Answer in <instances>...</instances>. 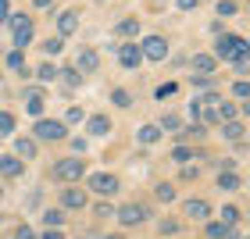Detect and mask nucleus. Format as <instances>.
<instances>
[{
	"label": "nucleus",
	"mask_w": 250,
	"mask_h": 239,
	"mask_svg": "<svg viewBox=\"0 0 250 239\" xmlns=\"http://www.w3.org/2000/svg\"><path fill=\"white\" fill-rule=\"evenodd\" d=\"M183 214H186L189 221H208L211 203H208V200H186V203H183Z\"/></svg>",
	"instance_id": "10"
},
{
	"label": "nucleus",
	"mask_w": 250,
	"mask_h": 239,
	"mask_svg": "<svg viewBox=\"0 0 250 239\" xmlns=\"http://www.w3.org/2000/svg\"><path fill=\"white\" fill-rule=\"evenodd\" d=\"M118 61H122V68H140V61H143L140 43H122L118 47Z\"/></svg>",
	"instance_id": "9"
},
{
	"label": "nucleus",
	"mask_w": 250,
	"mask_h": 239,
	"mask_svg": "<svg viewBox=\"0 0 250 239\" xmlns=\"http://www.w3.org/2000/svg\"><path fill=\"white\" fill-rule=\"evenodd\" d=\"M175 89H179L175 82H165V86H157V93H154V97H157V100H168V97H175Z\"/></svg>",
	"instance_id": "35"
},
{
	"label": "nucleus",
	"mask_w": 250,
	"mask_h": 239,
	"mask_svg": "<svg viewBox=\"0 0 250 239\" xmlns=\"http://www.w3.org/2000/svg\"><path fill=\"white\" fill-rule=\"evenodd\" d=\"M61 207H68V211H86L89 207V197L83 189H64L61 193Z\"/></svg>",
	"instance_id": "8"
},
{
	"label": "nucleus",
	"mask_w": 250,
	"mask_h": 239,
	"mask_svg": "<svg viewBox=\"0 0 250 239\" xmlns=\"http://www.w3.org/2000/svg\"><path fill=\"white\" fill-rule=\"evenodd\" d=\"M214 68H218V61L211 54H197L193 58V75H214Z\"/></svg>",
	"instance_id": "15"
},
{
	"label": "nucleus",
	"mask_w": 250,
	"mask_h": 239,
	"mask_svg": "<svg viewBox=\"0 0 250 239\" xmlns=\"http://www.w3.org/2000/svg\"><path fill=\"white\" fill-rule=\"evenodd\" d=\"M157 200H161V203L175 200V186H172V182H161V186H157Z\"/></svg>",
	"instance_id": "32"
},
{
	"label": "nucleus",
	"mask_w": 250,
	"mask_h": 239,
	"mask_svg": "<svg viewBox=\"0 0 250 239\" xmlns=\"http://www.w3.org/2000/svg\"><path fill=\"white\" fill-rule=\"evenodd\" d=\"M111 214H115L111 203H97V218H111Z\"/></svg>",
	"instance_id": "41"
},
{
	"label": "nucleus",
	"mask_w": 250,
	"mask_h": 239,
	"mask_svg": "<svg viewBox=\"0 0 250 239\" xmlns=\"http://www.w3.org/2000/svg\"><path fill=\"white\" fill-rule=\"evenodd\" d=\"M214 115H218V125L222 121H236V104H225V100H222V104L214 107Z\"/></svg>",
	"instance_id": "26"
},
{
	"label": "nucleus",
	"mask_w": 250,
	"mask_h": 239,
	"mask_svg": "<svg viewBox=\"0 0 250 239\" xmlns=\"http://www.w3.org/2000/svg\"><path fill=\"white\" fill-rule=\"evenodd\" d=\"M240 54H247L243 36H218L214 40V54H211L214 61H232V58H240Z\"/></svg>",
	"instance_id": "1"
},
{
	"label": "nucleus",
	"mask_w": 250,
	"mask_h": 239,
	"mask_svg": "<svg viewBox=\"0 0 250 239\" xmlns=\"http://www.w3.org/2000/svg\"><path fill=\"white\" fill-rule=\"evenodd\" d=\"M229 229L232 225H225V221H211L208 225V239H229Z\"/></svg>",
	"instance_id": "25"
},
{
	"label": "nucleus",
	"mask_w": 250,
	"mask_h": 239,
	"mask_svg": "<svg viewBox=\"0 0 250 239\" xmlns=\"http://www.w3.org/2000/svg\"><path fill=\"white\" fill-rule=\"evenodd\" d=\"M7 21H11V29H15V50L25 54V47L32 43V18L15 15V18H7Z\"/></svg>",
	"instance_id": "4"
},
{
	"label": "nucleus",
	"mask_w": 250,
	"mask_h": 239,
	"mask_svg": "<svg viewBox=\"0 0 250 239\" xmlns=\"http://www.w3.org/2000/svg\"><path fill=\"white\" fill-rule=\"evenodd\" d=\"M140 54H143L146 61H165L168 58V40L165 36H146L140 43Z\"/></svg>",
	"instance_id": "5"
},
{
	"label": "nucleus",
	"mask_w": 250,
	"mask_h": 239,
	"mask_svg": "<svg viewBox=\"0 0 250 239\" xmlns=\"http://www.w3.org/2000/svg\"><path fill=\"white\" fill-rule=\"evenodd\" d=\"M214 11H218V18H232L240 7H236V0H218V7H214Z\"/></svg>",
	"instance_id": "33"
},
{
	"label": "nucleus",
	"mask_w": 250,
	"mask_h": 239,
	"mask_svg": "<svg viewBox=\"0 0 250 239\" xmlns=\"http://www.w3.org/2000/svg\"><path fill=\"white\" fill-rule=\"evenodd\" d=\"M97 64H100V54H97V50H79V58H75V72H79V75L97 72Z\"/></svg>",
	"instance_id": "11"
},
{
	"label": "nucleus",
	"mask_w": 250,
	"mask_h": 239,
	"mask_svg": "<svg viewBox=\"0 0 250 239\" xmlns=\"http://www.w3.org/2000/svg\"><path fill=\"white\" fill-rule=\"evenodd\" d=\"M0 197H4V186H0Z\"/></svg>",
	"instance_id": "48"
},
{
	"label": "nucleus",
	"mask_w": 250,
	"mask_h": 239,
	"mask_svg": "<svg viewBox=\"0 0 250 239\" xmlns=\"http://www.w3.org/2000/svg\"><path fill=\"white\" fill-rule=\"evenodd\" d=\"M115 214H118V221L125 225V229H132V225L146 221V207H140V203H125V207L115 211Z\"/></svg>",
	"instance_id": "7"
},
{
	"label": "nucleus",
	"mask_w": 250,
	"mask_h": 239,
	"mask_svg": "<svg viewBox=\"0 0 250 239\" xmlns=\"http://www.w3.org/2000/svg\"><path fill=\"white\" fill-rule=\"evenodd\" d=\"M68 143H72V150H75V154H86V136H72Z\"/></svg>",
	"instance_id": "38"
},
{
	"label": "nucleus",
	"mask_w": 250,
	"mask_h": 239,
	"mask_svg": "<svg viewBox=\"0 0 250 239\" xmlns=\"http://www.w3.org/2000/svg\"><path fill=\"white\" fill-rule=\"evenodd\" d=\"M232 97H236V100H247V97H250V89H247L243 79H240V82H232Z\"/></svg>",
	"instance_id": "36"
},
{
	"label": "nucleus",
	"mask_w": 250,
	"mask_h": 239,
	"mask_svg": "<svg viewBox=\"0 0 250 239\" xmlns=\"http://www.w3.org/2000/svg\"><path fill=\"white\" fill-rule=\"evenodd\" d=\"M32 4H36V7H50L54 0H32Z\"/></svg>",
	"instance_id": "46"
},
{
	"label": "nucleus",
	"mask_w": 250,
	"mask_h": 239,
	"mask_svg": "<svg viewBox=\"0 0 250 239\" xmlns=\"http://www.w3.org/2000/svg\"><path fill=\"white\" fill-rule=\"evenodd\" d=\"M232 64H236V72H240V75H247V54H240V58H232Z\"/></svg>",
	"instance_id": "42"
},
{
	"label": "nucleus",
	"mask_w": 250,
	"mask_h": 239,
	"mask_svg": "<svg viewBox=\"0 0 250 239\" xmlns=\"http://www.w3.org/2000/svg\"><path fill=\"white\" fill-rule=\"evenodd\" d=\"M15 239H36V232H32L29 225H18V229H15Z\"/></svg>",
	"instance_id": "39"
},
{
	"label": "nucleus",
	"mask_w": 250,
	"mask_h": 239,
	"mask_svg": "<svg viewBox=\"0 0 250 239\" xmlns=\"http://www.w3.org/2000/svg\"><path fill=\"white\" fill-rule=\"evenodd\" d=\"M86 175V161L83 157H64V161L54 164V179L58 182H79Z\"/></svg>",
	"instance_id": "3"
},
{
	"label": "nucleus",
	"mask_w": 250,
	"mask_h": 239,
	"mask_svg": "<svg viewBox=\"0 0 250 239\" xmlns=\"http://www.w3.org/2000/svg\"><path fill=\"white\" fill-rule=\"evenodd\" d=\"M175 4H179V11H193V7L200 4V0H175Z\"/></svg>",
	"instance_id": "43"
},
{
	"label": "nucleus",
	"mask_w": 250,
	"mask_h": 239,
	"mask_svg": "<svg viewBox=\"0 0 250 239\" xmlns=\"http://www.w3.org/2000/svg\"><path fill=\"white\" fill-rule=\"evenodd\" d=\"M179 125H183L179 115H165L161 121H157V129H161V132H179Z\"/></svg>",
	"instance_id": "30"
},
{
	"label": "nucleus",
	"mask_w": 250,
	"mask_h": 239,
	"mask_svg": "<svg viewBox=\"0 0 250 239\" xmlns=\"http://www.w3.org/2000/svg\"><path fill=\"white\" fill-rule=\"evenodd\" d=\"M32 136H36V139H47V143H58V139H68V125L58 121V118H36Z\"/></svg>",
	"instance_id": "2"
},
{
	"label": "nucleus",
	"mask_w": 250,
	"mask_h": 239,
	"mask_svg": "<svg viewBox=\"0 0 250 239\" xmlns=\"http://www.w3.org/2000/svg\"><path fill=\"white\" fill-rule=\"evenodd\" d=\"M111 104L122 107V111H125V107H132V93H129V89H122V86H118V89H111Z\"/></svg>",
	"instance_id": "23"
},
{
	"label": "nucleus",
	"mask_w": 250,
	"mask_h": 239,
	"mask_svg": "<svg viewBox=\"0 0 250 239\" xmlns=\"http://www.w3.org/2000/svg\"><path fill=\"white\" fill-rule=\"evenodd\" d=\"M40 239H64V236H61V229H47V232H43Z\"/></svg>",
	"instance_id": "45"
},
{
	"label": "nucleus",
	"mask_w": 250,
	"mask_h": 239,
	"mask_svg": "<svg viewBox=\"0 0 250 239\" xmlns=\"http://www.w3.org/2000/svg\"><path fill=\"white\" fill-rule=\"evenodd\" d=\"M36 79H40V82H58V79H61V68L54 64V61H43V64L36 68Z\"/></svg>",
	"instance_id": "18"
},
{
	"label": "nucleus",
	"mask_w": 250,
	"mask_h": 239,
	"mask_svg": "<svg viewBox=\"0 0 250 239\" xmlns=\"http://www.w3.org/2000/svg\"><path fill=\"white\" fill-rule=\"evenodd\" d=\"M168 157H172V161H175V164H189V161H193V157H197V154H193V150H189V146H175V150H172V154H168Z\"/></svg>",
	"instance_id": "27"
},
{
	"label": "nucleus",
	"mask_w": 250,
	"mask_h": 239,
	"mask_svg": "<svg viewBox=\"0 0 250 239\" xmlns=\"http://www.w3.org/2000/svg\"><path fill=\"white\" fill-rule=\"evenodd\" d=\"M243 132H247L243 121H222V136H225V139H236V143H240Z\"/></svg>",
	"instance_id": "20"
},
{
	"label": "nucleus",
	"mask_w": 250,
	"mask_h": 239,
	"mask_svg": "<svg viewBox=\"0 0 250 239\" xmlns=\"http://www.w3.org/2000/svg\"><path fill=\"white\" fill-rule=\"evenodd\" d=\"M40 150H36V139H25V136H18L15 139V157L18 161H32Z\"/></svg>",
	"instance_id": "14"
},
{
	"label": "nucleus",
	"mask_w": 250,
	"mask_h": 239,
	"mask_svg": "<svg viewBox=\"0 0 250 239\" xmlns=\"http://www.w3.org/2000/svg\"><path fill=\"white\" fill-rule=\"evenodd\" d=\"M7 68H11V72H18V75H29L25 54H21V50H11V54H7Z\"/></svg>",
	"instance_id": "21"
},
{
	"label": "nucleus",
	"mask_w": 250,
	"mask_h": 239,
	"mask_svg": "<svg viewBox=\"0 0 250 239\" xmlns=\"http://www.w3.org/2000/svg\"><path fill=\"white\" fill-rule=\"evenodd\" d=\"M11 18V0H0V25Z\"/></svg>",
	"instance_id": "40"
},
{
	"label": "nucleus",
	"mask_w": 250,
	"mask_h": 239,
	"mask_svg": "<svg viewBox=\"0 0 250 239\" xmlns=\"http://www.w3.org/2000/svg\"><path fill=\"white\" fill-rule=\"evenodd\" d=\"M86 132L89 136H107L111 132V118L107 115H93V118L86 121Z\"/></svg>",
	"instance_id": "16"
},
{
	"label": "nucleus",
	"mask_w": 250,
	"mask_h": 239,
	"mask_svg": "<svg viewBox=\"0 0 250 239\" xmlns=\"http://www.w3.org/2000/svg\"><path fill=\"white\" fill-rule=\"evenodd\" d=\"M161 136H165V132L157 129V125H140V129H136V139H140L143 146H154L157 139H161Z\"/></svg>",
	"instance_id": "17"
},
{
	"label": "nucleus",
	"mask_w": 250,
	"mask_h": 239,
	"mask_svg": "<svg viewBox=\"0 0 250 239\" xmlns=\"http://www.w3.org/2000/svg\"><path fill=\"white\" fill-rule=\"evenodd\" d=\"M197 175H200V168H193V164L183 168V179H197Z\"/></svg>",
	"instance_id": "44"
},
{
	"label": "nucleus",
	"mask_w": 250,
	"mask_h": 239,
	"mask_svg": "<svg viewBox=\"0 0 250 239\" xmlns=\"http://www.w3.org/2000/svg\"><path fill=\"white\" fill-rule=\"evenodd\" d=\"M89 189H93L97 197H115L118 193V179L107 175V172H93L89 175Z\"/></svg>",
	"instance_id": "6"
},
{
	"label": "nucleus",
	"mask_w": 250,
	"mask_h": 239,
	"mask_svg": "<svg viewBox=\"0 0 250 239\" xmlns=\"http://www.w3.org/2000/svg\"><path fill=\"white\" fill-rule=\"evenodd\" d=\"M104 239H122V236H104Z\"/></svg>",
	"instance_id": "47"
},
{
	"label": "nucleus",
	"mask_w": 250,
	"mask_h": 239,
	"mask_svg": "<svg viewBox=\"0 0 250 239\" xmlns=\"http://www.w3.org/2000/svg\"><path fill=\"white\" fill-rule=\"evenodd\" d=\"M64 50V40L61 36H50L47 43H43V54H47V58H54V54H61Z\"/></svg>",
	"instance_id": "29"
},
{
	"label": "nucleus",
	"mask_w": 250,
	"mask_h": 239,
	"mask_svg": "<svg viewBox=\"0 0 250 239\" xmlns=\"http://www.w3.org/2000/svg\"><path fill=\"white\" fill-rule=\"evenodd\" d=\"M43 225H47V229H61L64 225V211H58V207L43 211Z\"/></svg>",
	"instance_id": "24"
},
{
	"label": "nucleus",
	"mask_w": 250,
	"mask_h": 239,
	"mask_svg": "<svg viewBox=\"0 0 250 239\" xmlns=\"http://www.w3.org/2000/svg\"><path fill=\"white\" fill-rule=\"evenodd\" d=\"M61 79H64V86L68 89H75V86H83V75L75 72V68H61Z\"/></svg>",
	"instance_id": "28"
},
{
	"label": "nucleus",
	"mask_w": 250,
	"mask_h": 239,
	"mask_svg": "<svg viewBox=\"0 0 250 239\" xmlns=\"http://www.w3.org/2000/svg\"><path fill=\"white\" fill-rule=\"evenodd\" d=\"M240 186H243V179L236 175V172H222V175H218V189H222V193H236Z\"/></svg>",
	"instance_id": "19"
},
{
	"label": "nucleus",
	"mask_w": 250,
	"mask_h": 239,
	"mask_svg": "<svg viewBox=\"0 0 250 239\" xmlns=\"http://www.w3.org/2000/svg\"><path fill=\"white\" fill-rule=\"evenodd\" d=\"M222 221L225 225H236V221H240V207H232V203H229V207H222Z\"/></svg>",
	"instance_id": "34"
},
{
	"label": "nucleus",
	"mask_w": 250,
	"mask_h": 239,
	"mask_svg": "<svg viewBox=\"0 0 250 239\" xmlns=\"http://www.w3.org/2000/svg\"><path fill=\"white\" fill-rule=\"evenodd\" d=\"M140 32V18H122L115 25V36H136Z\"/></svg>",
	"instance_id": "22"
},
{
	"label": "nucleus",
	"mask_w": 250,
	"mask_h": 239,
	"mask_svg": "<svg viewBox=\"0 0 250 239\" xmlns=\"http://www.w3.org/2000/svg\"><path fill=\"white\" fill-rule=\"evenodd\" d=\"M15 132V115L11 111H0V136H11Z\"/></svg>",
	"instance_id": "31"
},
{
	"label": "nucleus",
	"mask_w": 250,
	"mask_h": 239,
	"mask_svg": "<svg viewBox=\"0 0 250 239\" xmlns=\"http://www.w3.org/2000/svg\"><path fill=\"white\" fill-rule=\"evenodd\" d=\"M21 172H25V161H18L15 154L0 157V175H4V179H18Z\"/></svg>",
	"instance_id": "13"
},
{
	"label": "nucleus",
	"mask_w": 250,
	"mask_h": 239,
	"mask_svg": "<svg viewBox=\"0 0 250 239\" xmlns=\"http://www.w3.org/2000/svg\"><path fill=\"white\" fill-rule=\"evenodd\" d=\"M79 121H83V107H72L64 115V125H79Z\"/></svg>",
	"instance_id": "37"
},
{
	"label": "nucleus",
	"mask_w": 250,
	"mask_h": 239,
	"mask_svg": "<svg viewBox=\"0 0 250 239\" xmlns=\"http://www.w3.org/2000/svg\"><path fill=\"white\" fill-rule=\"evenodd\" d=\"M79 29V11H61L58 15V36H72V32Z\"/></svg>",
	"instance_id": "12"
}]
</instances>
